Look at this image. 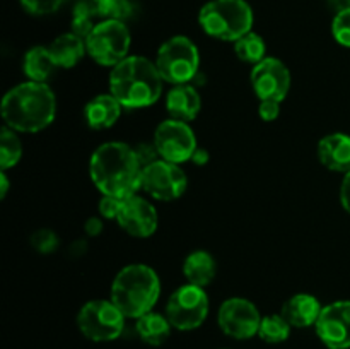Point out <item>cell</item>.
Segmentation results:
<instances>
[{"label":"cell","instance_id":"1","mask_svg":"<svg viewBox=\"0 0 350 349\" xmlns=\"http://www.w3.org/2000/svg\"><path fill=\"white\" fill-rule=\"evenodd\" d=\"M142 170L135 147L125 142H105L92 153L89 174L103 195L126 198L142 188Z\"/></svg>","mask_w":350,"mask_h":349},{"label":"cell","instance_id":"2","mask_svg":"<svg viewBox=\"0 0 350 349\" xmlns=\"http://www.w3.org/2000/svg\"><path fill=\"white\" fill-rule=\"evenodd\" d=\"M57 115V98L46 82L27 81L10 89L2 99L5 127L23 133H36L51 125Z\"/></svg>","mask_w":350,"mask_h":349},{"label":"cell","instance_id":"3","mask_svg":"<svg viewBox=\"0 0 350 349\" xmlns=\"http://www.w3.org/2000/svg\"><path fill=\"white\" fill-rule=\"evenodd\" d=\"M163 84L156 62L140 55H129L109 72V92L129 109L156 105L163 94Z\"/></svg>","mask_w":350,"mask_h":349},{"label":"cell","instance_id":"4","mask_svg":"<svg viewBox=\"0 0 350 349\" xmlns=\"http://www.w3.org/2000/svg\"><path fill=\"white\" fill-rule=\"evenodd\" d=\"M161 294L159 276L146 263L123 267L111 284V301L126 318H140L152 311Z\"/></svg>","mask_w":350,"mask_h":349},{"label":"cell","instance_id":"5","mask_svg":"<svg viewBox=\"0 0 350 349\" xmlns=\"http://www.w3.org/2000/svg\"><path fill=\"white\" fill-rule=\"evenodd\" d=\"M205 34L222 41H238L253 27V10L246 0H211L198 12Z\"/></svg>","mask_w":350,"mask_h":349},{"label":"cell","instance_id":"6","mask_svg":"<svg viewBox=\"0 0 350 349\" xmlns=\"http://www.w3.org/2000/svg\"><path fill=\"white\" fill-rule=\"evenodd\" d=\"M156 67L164 82L173 86L191 84L200 67V53L190 38L173 36L164 41L156 55Z\"/></svg>","mask_w":350,"mask_h":349},{"label":"cell","instance_id":"7","mask_svg":"<svg viewBox=\"0 0 350 349\" xmlns=\"http://www.w3.org/2000/svg\"><path fill=\"white\" fill-rule=\"evenodd\" d=\"M132 36L123 21L103 19L85 40L88 55L103 67H115L129 57Z\"/></svg>","mask_w":350,"mask_h":349},{"label":"cell","instance_id":"8","mask_svg":"<svg viewBox=\"0 0 350 349\" xmlns=\"http://www.w3.org/2000/svg\"><path fill=\"white\" fill-rule=\"evenodd\" d=\"M125 315L111 300L88 301L77 313V327L92 342H109L122 335Z\"/></svg>","mask_w":350,"mask_h":349},{"label":"cell","instance_id":"9","mask_svg":"<svg viewBox=\"0 0 350 349\" xmlns=\"http://www.w3.org/2000/svg\"><path fill=\"white\" fill-rule=\"evenodd\" d=\"M167 317L173 328L178 331H195L205 322L208 315V296L205 287L185 284L173 291L166 303Z\"/></svg>","mask_w":350,"mask_h":349},{"label":"cell","instance_id":"10","mask_svg":"<svg viewBox=\"0 0 350 349\" xmlns=\"http://www.w3.org/2000/svg\"><path fill=\"white\" fill-rule=\"evenodd\" d=\"M152 142L161 159L174 164L191 161V156L198 147L197 137L190 123L174 118L164 120L157 125Z\"/></svg>","mask_w":350,"mask_h":349},{"label":"cell","instance_id":"11","mask_svg":"<svg viewBox=\"0 0 350 349\" xmlns=\"http://www.w3.org/2000/svg\"><path fill=\"white\" fill-rule=\"evenodd\" d=\"M188 178L180 164L157 159L142 170V190L156 201H176L187 192Z\"/></svg>","mask_w":350,"mask_h":349},{"label":"cell","instance_id":"12","mask_svg":"<svg viewBox=\"0 0 350 349\" xmlns=\"http://www.w3.org/2000/svg\"><path fill=\"white\" fill-rule=\"evenodd\" d=\"M260 322L262 315L258 308L246 298H228L219 308V327L226 335L238 341H246L258 335Z\"/></svg>","mask_w":350,"mask_h":349},{"label":"cell","instance_id":"13","mask_svg":"<svg viewBox=\"0 0 350 349\" xmlns=\"http://www.w3.org/2000/svg\"><path fill=\"white\" fill-rule=\"evenodd\" d=\"M250 79L260 101L272 99L282 103L289 94L291 70L279 58L265 57L262 62L253 65Z\"/></svg>","mask_w":350,"mask_h":349},{"label":"cell","instance_id":"14","mask_svg":"<svg viewBox=\"0 0 350 349\" xmlns=\"http://www.w3.org/2000/svg\"><path fill=\"white\" fill-rule=\"evenodd\" d=\"M314 331L328 349H350V301L338 300L323 307Z\"/></svg>","mask_w":350,"mask_h":349},{"label":"cell","instance_id":"15","mask_svg":"<svg viewBox=\"0 0 350 349\" xmlns=\"http://www.w3.org/2000/svg\"><path fill=\"white\" fill-rule=\"evenodd\" d=\"M115 221L123 231L135 238H149L156 233L159 224L156 207L137 194L123 198Z\"/></svg>","mask_w":350,"mask_h":349},{"label":"cell","instance_id":"16","mask_svg":"<svg viewBox=\"0 0 350 349\" xmlns=\"http://www.w3.org/2000/svg\"><path fill=\"white\" fill-rule=\"evenodd\" d=\"M318 159L330 171H350V135L342 132L328 133L318 142Z\"/></svg>","mask_w":350,"mask_h":349},{"label":"cell","instance_id":"17","mask_svg":"<svg viewBox=\"0 0 350 349\" xmlns=\"http://www.w3.org/2000/svg\"><path fill=\"white\" fill-rule=\"evenodd\" d=\"M321 310L323 307L317 296L308 293H297L282 305L280 315L289 322L291 327L308 328L311 325H317Z\"/></svg>","mask_w":350,"mask_h":349},{"label":"cell","instance_id":"18","mask_svg":"<svg viewBox=\"0 0 350 349\" xmlns=\"http://www.w3.org/2000/svg\"><path fill=\"white\" fill-rule=\"evenodd\" d=\"M202 108V98L191 84L173 86L166 94V109L171 118L180 122H193Z\"/></svg>","mask_w":350,"mask_h":349},{"label":"cell","instance_id":"19","mask_svg":"<svg viewBox=\"0 0 350 349\" xmlns=\"http://www.w3.org/2000/svg\"><path fill=\"white\" fill-rule=\"evenodd\" d=\"M122 103L109 92V94H98L85 105L84 118L89 129L106 130L118 122L122 115Z\"/></svg>","mask_w":350,"mask_h":349},{"label":"cell","instance_id":"20","mask_svg":"<svg viewBox=\"0 0 350 349\" xmlns=\"http://www.w3.org/2000/svg\"><path fill=\"white\" fill-rule=\"evenodd\" d=\"M51 57L58 68H72L82 60L88 48H85V40L79 38L74 33H64L51 41L50 47Z\"/></svg>","mask_w":350,"mask_h":349},{"label":"cell","instance_id":"21","mask_svg":"<svg viewBox=\"0 0 350 349\" xmlns=\"http://www.w3.org/2000/svg\"><path fill=\"white\" fill-rule=\"evenodd\" d=\"M215 272H217V263L214 257L205 250H195L183 262L185 279L193 286L207 287L215 279Z\"/></svg>","mask_w":350,"mask_h":349},{"label":"cell","instance_id":"22","mask_svg":"<svg viewBox=\"0 0 350 349\" xmlns=\"http://www.w3.org/2000/svg\"><path fill=\"white\" fill-rule=\"evenodd\" d=\"M135 331L146 344L161 346L170 339L173 325L170 324L166 315L157 313V311H149V313L137 318Z\"/></svg>","mask_w":350,"mask_h":349},{"label":"cell","instance_id":"23","mask_svg":"<svg viewBox=\"0 0 350 349\" xmlns=\"http://www.w3.org/2000/svg\"><path fill=\"white\" fill-rule=\"evenodd\" d=\"M55 68L58 67L48 47H33L24 55L23 72L29 81L46 82L55 72Z\"/></svg>","mask_w":350,"mask_h":349},{"label":"cell","instance_id":"24","mask_svg":"<svg viewBox=\"0 0 350 349\" xmlns=\"http://www.w3.org/2000/svg\"><path fill=\"white\" fill-rule=\"evenodd\" d=\"M291 325L282 315H265L262 317L258 328V337L267 344H280L291 335Z\"/></svg>","mask_w":350,"mask_h":349},{"label":"cell","instance_id":"25","mask_svg":"<svg viewBox=\"0 0 350 349\" xmlns=\"http://www.w3.org/2000/svg\"><path fill=\"white\" fill-rule=\"evenodd\" d=\"M234 51L239 60L255 65L265 58L267 44L260 34L250 31L248 34H245L238 41H234Z\"/></svg>","mask_w":350,"mask_h":349},{"label":"cell","instance_id":"26","mask_svg":"<svg viewBox=\"0 0 350 349\" xmlns=\"http://www.w3.org/2000/svg\"><path fill=\"white\" fill-rule=\"evenodd\" d=\"M96 17L125 21L132 16L133 3L130 0H84Z\"/></svg>","mask_w":350,"mask_h":349},{"label":"cell","instance_id":"27","mask_svg":"<svg viewBox=\"0 0 350 349\" xmlns=\"http://www.w3.org/2000/svg\"><path fill=\"white\" fill-rule=\"evenodd\" d=\"M21 156H23V144H21L16 130L3 127L2 133H0V168L2 171L16 166L21 161Z\"/></svg>","mask_w":350,"mask_h":349},{"label":"cell","instance_id":"28","mask_svg":"<svg viewBox=\"0 0 350 349\" xmlns=\"http://www.w3.org/2000/svg\"><path fill=\"white\" fill-rule=\"evenodd\" d=\"M92 17L96 16L91 10V7H89L84 0L77 2V5H75L74 9V16H72L70 33L77 34V36L82 38V40H88V36L92 33V29H94L96 26V24L92 23Z\"/></svg>","mask_w":350,"mask_h":349},{"label":"cell","instance_id":"29","mask_svg":"<svg viewBox=\"0 0 350 349\" xmlns=\"http://www.w3.org/2000/svg\"><path fill=\"white\" fill-rule=\"evenodd\" d=\"M332 34L342 47L350 48V9L338 10L332 23Z\"/></svg>","mask_w":350,"mask_h":349},{"label":"cell","instance_id":"30","mask_svg":"<svg viewBox=\"0 0 350 349\" xmlns=\"http://www.w3.org/2000/svg\"><path fill=\"white\" fill-rule=\"evenodd\" d=\"M31 245L40 253H51L58 246V236L51 229H38L31 235Z\"/></svg>","mask_w":350,"mask_h":349},{"label":"cell","instance_id":"31","mask_svg":"<svg viewBox=\"0 0 350 349\" xmlns=\"http://www.w3.org/2000/svg\"><path fill=\"white\" fill-rule=\"evenodd\" d=\"M65 0H21L24 10L33 16H48L60 9Z\"/></svg>","mask_w":350,"mask_h":349},{"label":"cell","instance_id":"32","mask_svg":"<svg viewBox=\"0 0 350 349\" xmlns=\"http://www.w3.org/2000/svg\"><path fill=\"white\" fill-rule=\"evenodd\" d=\"M123 198H115L108 197V195H103L101 202H99V214L106 219H116L120 211V205H122Z\"/></svg>","mask_w":350,"mask_h":349},{"label":"cell","instance_id":"33","mask_svg":"<svg viewBox=\"0 0 350 349\" xmlns=\"http://www.w3.org/2000/svg\"><path fill=\"white\" fill-rule=\"evenodd\" d=\"M258 115L263 122H273V120L279 118V115H280V103L272 101V99L260 101Z\"/></svg>","mask_w":350,"mask_h":349},{"label":"cell","instance_id":"34","mask_svg":"<svg viewBox=\"0 0 350 349\" xmlns=\"http://www.w3.org/2000/svg\"><path fill=\"white\" fill-rule=\"evenodd\" d=\"M135 153H137V157H139V161H140V164H142V166H147V164L154 163V161H157V159H161L159 153H157L154 142L152 144H146V142L139 144V146L135 147Z\"/></svg>","mask_w":350,"mask_h":349},{"label":"cell","instance_id":"35","mask_svg":"<svg viewBox=\"0 0 350 349\" xmlns=\"http://www.w3.org/2000/svg\"><path fill=\"white\" fill-rule=\"evenodd\" d=\"M340 202H342V207H344L350 214V171L344 174V180H342Z\"/></svg>","mask_w":350,"mask_h":349},{"label":"cell","instance_id":"36","mask_svg":"<svg viewBox=\"0 0 350 349\" xmlns=\"http://www.w3.org/2000/svg\"><path fill=\"white\" fill-rule=\"evenodd\" d=\"M85 233H88L89 236H98L101 235L103 231V221L99 218H89L88 221H85V226H84Z\"/></svg>","mask_w":350,"mask_h":349},{"label":"cell","instance_id":"37","mask_svg":"<svg viewBox=\"0 0 350 349\" xmlns=\"http://www.w3.org/2000/svg\"><path fill=\"white\" fill-rule=\"evenodd\" d=\"M191 161L195 164H198V166H204V164L208 163V153L205 149H202V147H197V151L191 156Z\"/></svg>","mask_w":350,"mask_h":349},{"label":"cell","instance_id":"38","mask_svg":"<svg viewBox=\"0 0 350 349\" xmlns=\"http://www.w3.org/2000/svg\"><path fill=\"white\" fill-rule=\"evenodd\" d=\"M7 192H9V178L5 171H2L0 173V198H5Z\"/></svg>","mask_w":350,"mask_h":349},{"label":"cell","instance_id":"39","mask_svg":"<svg viewBox=\"0 0 350 349\" xmlns=\"http://www.w3.org/2000/svg\"><path fill=\"white\" fill-rule=\"evenodd\" d=\"M328 3H330L332 7H334L335 10H344V9H350V0H328Z\"/></svg>","mask_w":350,"mask_h":349}]
</instances>
